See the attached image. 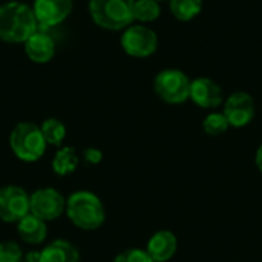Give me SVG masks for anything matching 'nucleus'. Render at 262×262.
I'll return each instance as SVG.
<instances>
[{
  "instance_id": "nucleus-1",
  "label": "nucleus",
  "mask_w": 262,
  "mask_h": 262,
  "mask_svg": "<svg viewBox=\"0 0 262 262\" xmlns=\"http://www.w3.org/2000/svg\"><path fill=\"white\" fill-rule=\"evenodd\" d=\"M34 9L21 2H8L0 6V40L8 43H25L37 32Z\"/></svg>"
},
{
  "instance_id": "nucleus-2",
  "label": "nucleus",
  "mask_w": 262,
  "mask_h": 262,
  "mask_svg": "<svg viewBox=\"0 0 262 262\" xmlns=\"http://www.w3.org/2000/svg\"><path fill=\"white\" fill-rule=\"evenodd\" d=\"M66 215L71 223L81 230H97L103 226L106 218L101 200L86 190L75 192L66 200Z\"/></svg>"
},
{
  "instance_id": "nucleus-3",
  "label": "nucleus",
  "mask_w": 262,
  "mask_h": 262,
  "mask_svg": "<svg viewBox=\"0 0 262 262\" xmlns=\"http://www.w3.org/2000/svg\"><path fill=\"white\" fill-rule=\"evenodd\" d=\"M135 0H91L89 11L95 25L118 31L134 21Z\"/></svg>"
},
{
  "instance_id": "nucleus-4",
  "label": "nucleus",
  "mask_w": 262,
  "mask_h": 262,
  "mask_svg": "<svg viewBox=\"0 0 262 262\" xmlns=\"http://www.w3.org/2000/svg\"><path fill=\"white\" fill-rule=\"evenodd\" d=\"M9 146L14 155L26 163L40 160L46 150V141L40 126L29 121L18 123L12 129L9 135Z\"/></svg>"
},
{
  "instance_id": "nucleus-5",
  "label": "nucleus",
  "mask_w": 262,
  "mask_h": 262,
  "mask_svg": "<svg viewBox=\"0 0 262 262\" xmlns=\"http://www.w3.org/2000/svg\"><path fill=\"white\" fill-rule=\"evenodd\" d=\"M192 80L180 69H164L154 81L157 95L169 104H181L190 98Z\"/></svg>"
},
{
  "instance_id": "nucleus-6",
  "label": "nucleus",
  "mask_w": 262,
  "mask_h": 262,
  "mask_svg": "<svg viewBox=\"0 0 262 262\" xmlns=\"http://www.w3.org/2000/svg\"><path fill=\"white\" fill-rule=\"evenodd\" d=\"M64 212L66 200L52 187H43L29 195V213L35 215L45 223L60 218Z\"/></svg>"
},
{
  "instance_id": "nucleus-7",
  "label": "nucleus",
  "mask_w": 262,
  "mask_h": 262,
  "mask_svg": "<svg viewBox=\"0 0 262 262\" xmlns=\"http://www.w3.org/2000/svg\"><path fill=\"white\" fill-rule=\"evenodd\" d=\"M158 37L155 31L144 25L127 26L121 35V48L126 54L137 58H144L157 51Z\"/></svg>"
},
{
  "instance_id": "nucleus-8",
  "label": "nucleus",
  "mask_w": 262,
  "mask_h": 262,
  "mask_svg": "<svg viewBox=\"0 0 262 262\" xmlns=\"http://www.w3.org/2000/svg\"><path fill=\"white\" fill-rule=\"evenodd\" d=\"M29 213V195L18 186L0 187V220L18 223Z\"/></svg>"
},
{
  "instance_id": "nucleus-9",
  "label": "nucleus",
  "mask_w": 262,
  "mask_h": 262,
  "mask_svg": "<svg viewBox=\"0 0 262 262\" xmlns=\"http://www.w3.org/2000/svg\"><path fill=\"white\" fill-rule=\"evenodd\" d=\"M223 114L230 126L244 127L255 117V100L250 94L238 91L226 100Z\"/></svg>"
},
{
  "instance_id": "nucleus-10",
  "label": "nucleus",
  "mask_w": 262,
  "mask_h": 262,
  "mask_svg": "<svg viewBox=\"0 0 262 262\" xmlns=\"http://www.w3.org/2000/svg\"><path fill=\"white\" fill-rule=\"evenodd\" d=\"M74 0H34L32 9L38 23L55 26L68 18Z\"/></svg>"
},
{
  "instance_id": "nucleus-11",
  "label": "nucleus",
  "mask_w": 262,
  "mask_h": 262,
  "mask_svg": "<svg viewBox=\"0 0 262 262\" xmlns=\"http://www.w3.org/2000/svg\"><path fill=\"white\" fill-rule=\"evenodd\" d=\"M190 98L200 107L213 109L223 103V91L213 80L207 77H201L192 80Z\"/></svg>"
},
{
  "instance_id": "nucleus-12",
  "label": "nucleus",
  "mask_w": 262,
  "mask_h": 262,
  "mask_svg": "<svg viewBox=\"0 0 262 262\" xmlns=\"http://www.w3.org/2000/svg\"><path fill=\"white\" fill-rule=\"evenodd\" d=\"M177 236L169 230H160L150 236L146 252L154 262H167L177 253Z\"/></svg>"
},
{
  "instance_id": "nucleus-13",
  "label": "nucleus",
  "mask_w": 262,
  "mask_h": 262,
  "mask_svg": "<svg viewBox=\"0 0 262 262\" xmlns=\"http://www.w3.org/2000/svg\"><path fill=\"white\" fill-rule=\"evenodd\" d=\"M25 52L34 63H48L55 55V43L45 32H35L25 41Z\"/></svg>"
},
{
  "instance_id": "nucleus-14",
  "label": "nucleus",
  "mask_w": 262,
  "mask_h": 262,
  "mask_svg": "<svg viewBox=\"0 0 262 262\" xmlns=\"http://www.w3.org/2000/svg\"><path fill=\"white\" fill-rule=\"evenodd\" d=\"M17 233L20 239L26 244L37 246L41 244L48 236V226L43 220L32 213H28L17 223Z\"/></svg>"
},
{
  "instance_id": "nucleus-15",
  "label": "nucleus",
  "mask_w": 262,
  "mask_h": 262,
  "mask_svg": "<svg viewBox=\"0 0 262 262\" xmlns=\"http://www.w3.org/2000/svg\"><path fill=\"white\" fill-rule=\"evenodd\" d=\"M38 262H80V253L69 241L57 239L40 252Z\"/></svg>"
},
{
  "instance_id": "nucleus-16",
  "label": "nucleus",
  "mask_w": 262,
  "mask_h": 262,
  "mask_svg": "<svg viewBox=\"0 0 262 262\" xmlns=\"http://www.w3.org/2000/svg\"><path fill=\"white\" fill-rule=\"evenodd\" d=\"M78 163H80V160L75 154V149L64 146L55 152V155L52 158V170L57 175L64 177V175L72 173L78 167Z\"/></svg>"
},
{
  "instance_id": "nucleus-17",
  "label": "nucleus",
  "mask_w": 262,
  "mask_h": 262,
  "mask_svg": "<svg viewBox=\"0 0 262 262\" xmlns=\"http://www.w3.org/2000/svg\"><path fill=\"white\" fill-rule=\"evenodd\" d=\"M203 9V0H170V11L173 17L181 21L195 18Z\"/></svg>"
},
{
  "instance_id": "nucleus-18",
  "label": "nucleus",
  "mask_w": 262,
  "mask_h": 262,
  "mask_svg": "<svg viewBox=\"0 0 262 262\" xmlns=\"http://www.w3.org/2000/svg\"><path fill=\"white\" fill-rule=\"evenodd\" d=\"M40 129H41V134L45 137L46 144H51V146H60L66 137V127L57 118L45 120L43 124L40 126Z\"/></svg>"
},
{
  "instance_id": "nucleus-19",
  "label": "nucleus",
  "mask_w": 262,
  "mask_h": 262,
  "mask_svg": "<svg viewBox=\"0 0 262 262\" xmlns=\"http://www.w3.org/2000/svg\"><path fill=\"white\" fill-rule=\"evenodd\" d=\"M160 5L155 0H135L134 5V20L138 21H154L160 17Z\"/></svg>"
},
{
  "instance_id": "nucleus-20",
  "label": "nucleus",
  "mask_w": 262,
  "mask_h": 262,
  "mask_svg": "<svg viewBox=\"0 0 262 262\" xmlns=\"http://www.w3.org/2000/svg\"><path fill=\"white\" fill-rule=\"evenodd\" d=\"M229 121L224 114L213 112L209 114L203 121V129L207 135H221L229 129Z\"/></svg>"
},
{
  "instance_id": "nucleus-21",
  "label": "nucleus",
  "mask_w": 262,
  "mask_h": 262,
  "mask_svg": "<svg viewBox=\"0 0 262 262\" xmlns=\"http://www.w3.org/2000/svg\"><path fill=\"white\" fill-rule=\"evenodd\" d=\"M21 250L14 241L0 243V262H21Z\"/></svg>"
},
{
  "instance_id": "nucleus-22",
  "label": "nucleus",
  "mask_w": 262,
  "mask_h": 262,
  "mask_svg": "<svg viewBox=\"0 0 262 262\" xmlns=\"http://www.w3.org/2000/svg\"><path fill=\"white\" fill-rule=\"evenodd\" d=\"M114 262H154V259L147 255L146 250L140 249H129L120 253Z\"/></svg>"
},
{
  "instance_id": "nucleus-23",
  "label": "nucleus",
  "mask_w": 262,
  "mask_h": 262,
  "mask_svg": "<svg viewBox=\"0 0 262 262\" xmlns=\"http://www.w3.org/2000/svg\"><path fill=\"white\" fill-rule=\"evenodd\" d=\"M84 160L89 164H98L103 160V154H101V150H98L95 147H89L84 150Z\"/></svg>"
},
{
  "instance_id": "nucleus-24",
  "label": "nucleus",
  "mask_w": 262,
  "mask_h": 262,
  "mask_svg": "<svg viewBox=\"0 0 262 262\" xmlns=\"http://www.w3.org/2000/svg\"><path fill=\"white\" fill-rule=\"evenodd\" d=\"M255 161H256V167H258V169L262 172V144L258 147V150H256Z\"/></svg>"
},
{
  "instance_id": "nucleus-25",
  "label": "nucleus",
  "mask_w": 262,
  "mask_h": 262,
  "mask_svg": "<svg viewBox=\"0 0 262 262\" xmlns=\"http://www.w3.org/2000/svg\"><path fill=\"white\" fill-rule=\"evenodd\" d=\"M155 2H163V0H155Z\"/></svg>"
}]
</instances>
